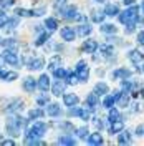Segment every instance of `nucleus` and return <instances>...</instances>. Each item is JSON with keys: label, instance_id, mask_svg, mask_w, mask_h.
I'll list each match as a JSON object with an SVG mask.
<instances>
[{"label": "nucleus", "instance_id": "56", "mask_svg": "<svg viewBox=\"0 0 144 146\" xmlns=\"http://www.w3.org/2000/svg\"><path fill=\"white\" fill-rule=\"evenodd\" d=\"M141 95H143V96H144V90H143V93H141Z\"/></svg>", "mask_w": 144, "mask_h": 146}, {"label": "nucleus", "instance_id": "38", "mask_svg": "<svg viewBox=\"0 0 144 146\" xmlns=\"http://www.w3.org/2000/svg\"><path fill=\"white\" fill-rule=\"evenodd\" d=\"M76 135H78V138H88V128L86 126H83V128H78L76 129Z\"/></svg>", "mask_w": 144, "mask_h": 146}, {"label": "nucleus", "instance_id": "34", "mask_svg": "<svg viewBox=\"0 0 144 146\" xmlns=\"http://www.w3.org/2000/svg\"><path fill=\"white\" fill-rule=\"evenodd\" d=\"M46 40H48V33H42V35H38V36H36L35 45H36V46L45 45V42H46Z\"/></svg>", "mask_w": 144, "mask_h": 146}, {"label": "nucleus", "instance_id": "20", "mask_svg": "<svg viewBox=\"0 0 144 146\" xmlns=\"http://www.w3.org/2000/svg\"><path fill=\"white\" fill-rule=\"evenodd\" d=\"M104 13H106L108 17H116L118 13H119V9H118V5H113V3H108V5L104 7Z\"/></svg>", "mask_w": 144, "mask_h": 146}, {"label": "nucleus", "instance_id": "33", "mask_svg": "<svg viewBox=\"0 0 144 146\" xmlns=\"http://www.w3.org/2000/svg\"><path fill=\"white\" fill-rule=\"evenodd\" d=\"M60 63H61V60H60V56H55L53 60L48 63V70H52V72H55L58 66H60Z\"/></svg>", "mask_w": 144, "mask_h": 146}, {"label": "nucleus", "instance_id": "35", "mask_svg": "<svg viewBox=\"0 0 144 146\" xmlns=\"http://www.w3.org/2000/svg\"><path fill=\"white\" fill-rule=\"evenodd\" d=\"M108 119L113 123V121H116V119H119V111H118L116 108H109V116Z\"/></svg>", "mask_w": 144, "mask_h": 146}, {"label": "nucleus", "instance_id": "3", "mask_svg": "<svg viewBox=\"0 0 144 146\" xmlns=\"http://www.w3.org/2000/svg\"><path fill=\"white\" fill-rule=\"evenodd\" d=\"M46 131V125H43L42 121H38V123H35L33 126H32V129L28 131L27 135V139H33V138H40L43 133Z\"/></svg>", "mask_w": 144, "mask_h": 146}, {"label": "nucleus", "instance_id": "12", "mask_svg": "<svg viewBox=\"0 0 144 146\" xmlns=\"http://www.w3.org/2000/svg\"><path fill=\"white\" fill-rule=\"evenodd\" d=\"M96 50H98V43L94 40H86L83 43V52H86V53H94Z\"/></svg>", "mask_w": 144, "mask_h": 146}, {"label": "nucleus", "instance_id": "49", "mask_svg": "<svg viewBox=\"0 0 144 146\" xmlns=\"http://www.w3.org/2000/svg\"><path fill=\"white\" fill-rule=\"evenodd\" d=\"M137 43H141V45H144V32H141V33L137 35Z\"/></svg>", "mask_w": 144, "mask_h": 146}, {"label": "nucleus", "instance_id": "2", "mask_svg": "<svg viewBox=\"0 0 144 146\" xmlns=\"http://www.w3.org/2000/svg\"><path fill=\"white\" fill-rule=\"evenodd\" d=\"M75 75L78 76V82H81V83L88 82V78H90V68H88V65L85 63V62H78L76 68H75Z\"/></svg>", "mask_w": 144, "mask_h": 146}, {"label": "nucleus", "instance_id": "31", "mask_svg": "<svg viewBox=\"0 0 144 146\" xmlns=\"http://www.w3.org/2000/svg\"><path fill=\"white\" fill-rule=\"evenodd\" d=\"M134 86H136L134 82H127V80H124V82H123V85H121L123 91H127V93H131V91L134 90Z\"/></svg>", "mask_w": 144, "mask_h": 146}, {"label": "nucleus", "instance_id": "4", "mask_svg": "<svg viewBox=\"0 0 144 146\" xmlns=\"http://www.w3.org/2000/svg\"><path fill=\"white\" fill-rule=\"evenodd\" d=\"M20 129H22V126H20V123H18V116L10 118L9 123H7V131H9L10 136H17L18 133H20Z\"/></svg>", "mask_w": 144, "mask_h": 146}, {"label": "nucleus", "instance_id": "8", "mask_svg": "<svg viewBox=\"0 0 144 146\" xmlns=\"http://www.w3.org/2000/svg\"><path fill=\"white\" fill-rule=\"evenodd\" d=\"M76 15H78L76 7H65V9L61 10V17H63L65 20H73V18H76Z\"/></svg>", "mask_w": 144, "mask_h": 146}, {"label": "nucleus", "instance_id": "17", "mask_svg": "<svg viewBox=\"0 0 144 146\" xmlns=\"http://www.w3.org/2000/svg\"><path fill=\"white\" fill-rule=\"evenodd\" d=\"M104 17H106L104 10H103V12H101V10H93V12H91V20L96 22V23H103Z\"/></svg>", "mask_w": 144, "mask_h": 146}, {"label": "nucleus", "instance_id": "41", "mask_svg": "<svg viewBox=\"0 0 144 146\" xmlns=\"http://www.w3.org/2000/svg\"><path fill=\"white\" fill-rule=\"evenodd\" d=\"M13 3H15V0H0V5H2L3 9H9Z\"/></svg>", "mask_w": 144, "mask_h": 146}, {"label": "nucleus", "instance_id": "5", "mask_svg": "<svg viewBox=\"0 0 144 146\" xmlns=\"http://www.w3.org/2000/svg\"><path fill=\"white\" fill-rule=\"evenodd\" d=\"M65 88H66V83L61 82L60 78H58L56 82L52 83V93H53L55 96H63L65 95Z\"/></svg>", "mask_w": 144, "mask_h": 146}, {"label": "nucleus", "instance_id": "46", "mask_svg": "<svg viewBox=\"0 0 144 146\" xmlns=\"http://www.w3.org/2000/svg\"><path fill=\"white\" fill-rule=\"evenodd\" d=\"M136 135L137 136H144V125H139V126L136 128Z\"/></svg>", "mask_w": 144, "mask_h": 146}, {"label": "nucleus", "instance_id": "24", "mask_svg": "<svg viewBox=\"0 0 144 146\" xmlns=\"http://www.w3.org/2000/svg\"><path fill=\"white\" fill-rule=\"evenodd\" d=\"M45 27H46V30L48 32H55L56 28H58V22H56V18H46L45 20Z\"/></svg>", "mask_w": 144, "mask_h": 146}, {"label": "nucleus", "instance_id": "45", "mask_svg": "<svg viewBox=\"0 0 144 146\" xmlns=\"http://www.w3.org/2000/svg\"><path fill=\"white\" fill-rule=\"evenodd\" d=\"M5 46H12V48H15V46H17V43H15V40H13V38H9V40H5Z\"/></svg>", "mask_w": 144, "mask_h": 146}, {"label": "nucleus", "instance_id": "40", "mask_svg": "<svg viewBox=\"0 0 144 146\" xmlns=\"http://www.w3.org/2000/svg\"><path fill=\"white\" fill-rule=\"evenodd\" d=\"M7 22H9V17H7L3 12H0V28L5 27V25H7Z\"/></svg>", "mask_w": 144, "mask_h": 146}, {"label": "nucleus", "instance_id": "9", "mask_svg": "<svg viewBox=\"0 0 144 146\" xmlns=\"http://www.w3.org/2000/svg\"><path fill=\"white\" fill-rule=\"evenodd\" d=\"M63 103L66 106H75V105H78V95H75V93H65L63 95Z\"/></svg>", "mask_w": 144, "mask_h": 146}, {"label": "nucleus", "instance_id": "42", "mask_svg": "<svg viewBox=\"0 0 144 146\" xmlns=\"http://www.w3.org/2000/svg\"><path fill=\"white\" fill-rule=\"evenodd\" d=\"M17 76H18V73H17V72H9L7 75H5V78H3V80H7V82H10V80H15Z\"/></svg>", "mask_w": 144, "mask_h": 146}, {"label": "nucleus", "instance_id": "14", "mask_svg": "<svg viewBox=\"0 0 144 146\" xmlns=\"http://www.w3.org/2000/svg\"><path fill=\"white\" fill-rule=\"evenodd\" d=\"M118 143H119V145H127V143H131V133L121 129V131L118 133Z\"/></svg>", "mask_w": 144, "mask_h": 146}, {"label": "nucleus", "instance_id": "15", "mask_svg": "<svg viewBox=\"0 0 144 146\" xmlns=\"http://www.w3.org/2000/svg\"><path fill=\"white\" fill-rule=\"evenodd\" d=\"M22 106H23V101H22V100H13L9 105V108L5 110V111H7V113H17V111L22 110Z\"/></svg>", "mask_w": 144, "mask_h": 146}, {"label": "nucleus", "instance_id": "28", "mask_svg": "<svg viewBox=\"0 0 144 146\" xmlns=\"http://www.w3.org/2000/svg\"><path fill=\"white\" fill-rule=\"evenodd\" d=\"M114 96H111V95H104V100H103V106L104 108H113V105H114Z\"/></svg>", "mask_w": 144, "mask_h": 146}, {"label": "nucleus", "instance_id": "27", "mask_svg": "<svg viewBox=\"0 0 144 146\" xmlns=\"http://www.w3.org/2000/svg\"><path fill=\"white\" fill-rule=\"evenodd\" d=\"M76 33H78L80 36H88L91 33V27H90V25H86V23H83V25H80V27H78Z\"/></svg>", "mask_w": 144, "mask_h": 146}, {"label": "nucleus", "instance_id": "16", "mask_svg": "<svg viewBox=\"0 0 144 146\" xmlns=\"http://www.w3.org/2000/svg\"><path fill=\"white\" fill-rule=\"evenodd\" d=\"M36 86H38V85H36V80H33V78L28 76V78L23 80V90L25 91H30V93H32V91H35Z\"/></svg>", "mask_w": 144, "mask_h": 146}, {"label": "nucleus", "instance_id": "48", "mask_svg": "<svg viewBox=\"0 0 144 146\" xmlns=\"http://www.w3.org/2000/svg\"><path fill=\"white\" fill-rule=\"evenodd\" d=\"M94 125L98 128H104V123H103V119H99V118H94Z\"/></svg>", "mask_w": 144, "mask_h": 146}, {"label": "nucleus", "instance_id": "23", "mask_svg": "<svg viewBox=\"0 0 144 146\" xmlns=\"http://www.w3.org/2000/svg\"><path fill=\"white\" fill-rule=\"evenodd\" d=\"M46 113H48L50 116H58V115L61 113V108H60V105H56V103H52V105H48V110H46Z\"/></svg>", "mask_w": 144, "mask_h": 146}, {"label": "nucleus", "instance_id": "7", "mask_svg": "<svg viewBox=\"0 0 144 146\" xmlns=\"http://www.w3.org/2000/svg\"><path fill=\"white\" fill-rule=\"evenodd\" d=\"M61 38H63L65 42H73L75 40V36H76V32L73 30L71 27H65V28H61Z\"/></svg>", "mask_w": 144, "mask_h": 146}, {"label": "nucleus", "instance_id": "13", "mask_svg": "<svg viewBox=\"0 0 144 146\" xmlns=\"http://www.w3.org/2000/svg\"><path fill=\"white\" fill-rule=\"evenodd\" d=\"M36 85H38L40 90H43V91H46L50 86H52V85H50V78H48L46 75H42V76L36 80Z\"/></svg>", "mask_w": 144, "mask_h": 146}, {"label": "nucleus", "instance_id": "32", "mask_svg": "<svg viewBox=\"0 0 144 146\" xmlns=\"http://www.w3.org/2000/svg\"><path fill=\"white\" fill-rule=\"evenodd\" d=\"M58 145H76V139H73V138L65 135V136H61L58 139Z\"/></svg>", "mask_w": 144, "mask_h": 146}, {"label": "nucleus", "instance_id": "37", "mask_svg": "<svg viewBox=\"0 0 144 146\" xmlns=\"http://www.w3.org/2000/svg\"><path fill=\"white\" fill-rule=\"evenodd\" d=\"M53 73H55V76H56V78H66V76H68V72H66L65 68H61V66H58Z\"/></svg>", "mask_w": 144, "mask_h": 146}, {"label": "nucleus", "instance_id": "10", "mask_svg": "<svg viewBox=\"0 0 144 146\" xmlns=\"http://www.w3.org/2000/svg\"><path fill=\"white\" fill-rule=\"evenodd\" d=\"M127 56H129V60H131L134 65H141L143 63V60H144V55L141 53L139 50H131Z\"/></svg>", "mask_w": 144, "mask_h": 146}, {"label": "nucleus", "instance_id": "57", "mask_svg": "<svg viewBox=\"0 0 144 146\" xmlns=\"http://www.w3.org/2000/svg\"><path fill=\"white\" fill-rule=\"evenodd\" d=\"M60 2H63V0H60Z\"/></svg>", "mask_w": 144, "mask_h": 146}, {"label": "nucleus", "instance_id": "39", "mask_svg": "<svg viewBox=\"0 0 144 146\" xmlns=\"http://www.w3.org/2000/svg\"><path fill=\"white\" fill-rule=\"evenodd\" d=\"M46 101H48V95H40V96H36V103H38V106L45 105Z\"/></svg>", "mask_w": 144, "mask_h": 146}, {"label": "nucleus", "instance_id": "11", "mask_svg": "<svg viewBox=\"0 0 144 146\" xmlns=\"http://www.w3.org/2000/svg\"><path fill=\"white\" fill-rule=\"evenodd\" d=\"M86 143L88 145H103L104 139H103V135H99V133H91L90 136L86 138Z\"/></svg>", "mask_w": 144, "mask_h": 146}, {"label": "nucleus", "instance_id": "55", "mask_svg": "<svg viewBox=\"0 0 144 146\" xmlns=\"http://www.w3.org/2000/svg\"><path fill=\"white\" fill-rule=\"evenodd\" d=\"M141 70H143V72H144V60H143V68H141Z\"/></svg>", "mask_w": 144, "mask_h": 146}, {"label": "nucleus", "instance_id": "19", "mask_svg": "<svg viewBox=\"0 0 144 146\" xmlns=\"http://www.w3.org/2000/svg\"><path fill=\"white\" fill-rule=\"evenodd\" d=\"M30 70H42L43 68V58H32V62H28Z\"/></svg>", "mask_w": 144, "mask_h": 146}, {"label": "nucleus", "instance_id": "52", "mask_svg": "<svg viewBox=\"0 0 144 146\" xmlns=\"http://www.w3.org/2000/svg\"><path fill=\"white\" fill-rule=\"evenodd\" d=\"M134 2H136V0H124V3H126V5H134Z\"/></svg>", "mask_w": 144, "mask_h": 146}, {"label": "nucleus", "instance_id": "53", "mask_svg": "<svg viewBox=\"0 0 144 146\" xmlns=\"http://www.w3.org/2000/svg\"><path fill=\"white\" fill-rule=\"evenodd\" d=\"M94 2H98V3H104L106 0H94Z\"/></svg>", "mask_w": 144, "mask_h": 146}, {"label": "nucleus", "instance_id": "54", "mask_svg": "<svg viewBox=\"0 0 144 146\" xmlns=\"http://www.w3.org/2000/svg\"><path fill=\"white\" fill-rule=\"evenodd\" d=\"M141 9H143V12H144V2H143V5H141Z\"/></svg>", "mask_w": 144, "mask_h": 146}, {"label": "nucleus", "instance_id": "21", "mask_svg": "<svg viewBox=\"0 0 144 146\" xmlns=\"http://www.w3.org/2000/svg\"><path fill=\"white\" fill-rule=\"evenodd\" d=\"M101 32L104 33V35H114L118 32V28L114 25H111V23H103L101 25Z\"/></svg>", "mask_w": 144, "mask_h": 146}, {"label": "nucleus", "instance_id": "30", "mask_svg": "<svg viewBox=\"0 0 144 146\" xmlns=\"http://www.w3.org/2000/svg\"><path fill=\"white\" fill-rule=\"evenodd\" d=\"M43 115H45V113H43V111H42V110H40V108H38V110H30V111H28V118H30V119H35V118H42Z\"/></svg>", "mask_w": 144, "mask_h": 146}, {"label": "nucleus", "instance_id": "36", "mask_svg": "<svg viewBox=\"0 0 144 146\" xmlns=\"http://www.w3.org/2000/svg\"><path fill=\"white\" fill-rule=\"evenodd\" d=\"M18 17H33V12L32 10H25V9H17L15 10Z\"/></svg>", "mask_w": 144, "mask_h": 146}, {"label": "nucleus", "instance_id": "47", "mask_svg": "<svg viewBox=\"0 0 144 146\" xmlns=\"http://www.w3.org/2000/svg\"><path fill=\"white\" fill-rule=\"evenodd\" d=\"M134 28H136L134 22H133V23H127V27H126V33H133V32H134Z\"/></svg>", "mask_w": 144, "mask_h": 146}, {"label": "nucleus", "instance_id": "43", "mask_svg": "<svg viewBox=\"0 0 144 146\" xmlns=\"http://www.w3.org/2000/svg\"><path fill=\"white\" fill-rule=\"evenodd\" d=\"M76 82H78V76H76V75H70V73H68V80H66V83H68V85H75Z\"/></svg>", "mask_w": 144, "mask_h": 146}, {"label": "nucleus", "instance_id": "58", "mask_svg": "<svg viewBox=\"0 0 144 146\" xmlns=\"http://www.w3.org/2000/svg\"><path fill=\"white\" fill-rule=\"evenodd\" d=\"M0 72H2V70H0Z\"/></svg>", "mask_w": 144, "mask_h": 146}, {"label": "nucleus", "instance_id": "29", "mask_svg": "<svg viewBox=\"0 0 144 146\" xmlns=\"http://www.w3.org/2000/svg\"><path fill=\"white\" fill-rule=\"evenodd\" d=\"M99 50H101L103 56H111V55H114V48H113L111 45H103Z\"/></svg>", "mask_w": 144, "mask_h": 146}, {"label": "nucleus", "instance_id": "18", "mask_svg": "<svg viewBox=\"0 0 144 146\" xmlns=\"http://www.w3.org/2000/svg\"><path fill=\"white\" fill-rule=\"evenodd\" d=\"M131 76V72L127 68H118L113 72V78H129Z\"/></svg>", "mask_w": 144, "mask_h": 146}, {"label": "nucleus", "instance_id": "51", "mask_svg": "<svg viewBox=\"0 0 144 146\" xmlns=\"http://www.w3.org/2000/svg\"><path fill=\"white\" fill-rule=\"evenodd\" d=\"M76 20H80V22H86V17H85V15H80V13H78V15H76Z\"/></svg>", "mask_w": 144, "mask_h": 146}, {"label": "nucleus", "instance_id": "22", "mask_svg": "<svg viewBox=\"0 0 144 146\" xmlns=\"http://www.w3.org/2000/svg\"><path fill=\"white\" fill-rule=\"evenodd\" d=\"M86 105L90 106L91 111H94V106L98 105V95L96 93H90V96L86 98Z\"/></svg>", "mask_w": 144, "mask_h": 146}, {"label": "nucleus", "instance_id": "50", "mask_svg": "<svg viewBox=\"0 0 144 146\" xmlns=\"http://www.w3.org/2000/svg\"><path fill=\"white\" fill-rule=\"evenodd\" d=\"M2 145H5V146H13V145H15V141H13V139H5Z\"/></svg>", "mask_w": 144, "mask_h": 146}, {"label": "nucleus", "instance_id": "1", "mask_svg": "<svg viewBox=\"0 0 144 146\" xmlns=\"http://www.w3.org/2000/svg\"><path fill=\"white\" fill-rule=\"evenodd\" d=\"M137 12H139L137 7H136V5H131L126 12H123V13L119 15V22H121V23H126V25L136 22V20H137Z\"/></svg>", "mask_w": 144, "mask_h": 146}, {"label": "nucleus", "instance_id": "26", "mask_svg": "<svg viewBox=\"0 0 144 146\" xmlns=\"http://www.w3.org/2000/svg\"><path fill=\"white\" fill-rule=\"evenodd\" d=\"M108 85H106V83H96V86H94V93H96V95H106V93H108Z\"/></svg>", "mask_w": 144, "mask_h": 146}, {"label": "nucleus", "instance_id": "44", "mask_svg": "<svg viewBox=\"0 0 144 146\" xmlns=\"http://www.w3.org/2000/svg\"><path fill=\"white\" fill-rule=\"evenodd\" d=\"M17 23H18V18H13V20H9L7 22V30H10V28H13V27H17Z\"/></svg>", "mask_w": 144, "mask_h": 146}, {"label": "nucleus", "instance_id": "6", "mask_svg": "<svg viewBox=\"0 0 144 146\" xmlns=\"http://www.w3.org/2000/svg\"><path fill=\"white\" fill-rule=\"evenodd\" d=\"M3 60H5L9 65H17L18 63V55L15 53L13 50H10L9 48V50L3 52Z\"/></svg>", "mask_w": 144, "mask_h": 146}, {"label": "nucleus", "instance_id": "25", "mask_svg": "<svg viewBox=\"0 0 144 146\" xmlns=\"http://www.w3.org/2000/svg\"><path fill=\"white\" fill-rule=\"evenodd\" d=\"M123 128H124V123H123L121 119H116V121H113V123H111V133H113V135H116V133H119Z\"/></svg>", "mask_w": 144, "mask_h": 146}]
</instances>
